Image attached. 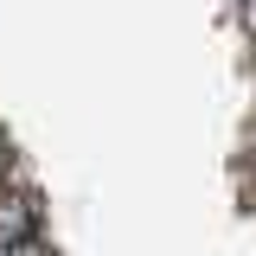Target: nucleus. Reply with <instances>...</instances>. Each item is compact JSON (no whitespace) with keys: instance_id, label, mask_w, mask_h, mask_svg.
Listing matches in <instances>:
<instances>
[{"instance_id":"3","label":"nucleus","mask_w":256,"mask_h":256,"mask_svg":"<svg viewBox=\"0 0 256 256\" xmlns=\"http://www.w3.org/2000/svg\"><path fill=\"white\" fill-rule=\"evenodd\" d=\"M13 180V141H6V128H0V186Z\"/></svg>"},{"instance_id":"4","label":"nucleus","mask_w":256,"mask_h":256,"mask_svg":"<svg viewBox=\"0 0 256 256\" xmlns=\"http://www.w3.org/2000/svg\"><path fill=\"white\" fill-rule=\"evenodd\" d=\"M250 173H256V141H250Z\"/></svg>"},{"instance_id":"2","label":"nucleus","mask_w":256,"mask_h":256,"mask_svg":"<svg viewBox=\"0 0 256 256\" xmlns=\"http://www.w3.org/2000/svg\"><path fill=\"white\" fill-rule=\"evenodd\" d=\"M0 256H58V250H52V237H45V230H32V237H20V244H6Z\"/></svg>"},{"instance_id":"1","label":"nucleus","mask_w":256,"mask_h":256,"mask_svg":"<svg viewBox=\"0 0 256 256\" xmlns=\"http://www.w3.org/2000/svg\"><path fill=\"white\" fill-rule=\"evenodd\" d=\"M32 230H45V198H38L32 180L13 173V180L0 186V250L20 244V237H32Z\"/></svg>"}]
</instances>
